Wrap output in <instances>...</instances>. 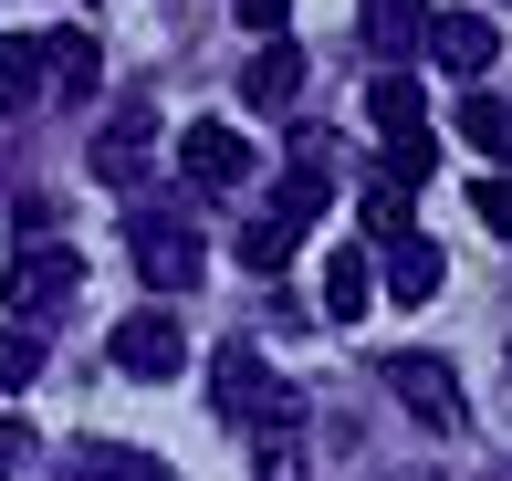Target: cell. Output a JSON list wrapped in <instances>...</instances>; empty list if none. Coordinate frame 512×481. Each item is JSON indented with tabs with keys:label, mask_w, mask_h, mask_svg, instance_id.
<instances>
[{
	"label": "cell",
	"mask_w": 512,
	"mask_h": 481,
	"mask_svg": "<svg viewBox=\"0 0 512 481\" xmlns=\"http://www.w3.org/2000/svg\"><path fill=\"white\" fill-rule=\"evenodd\" d=\"M74 283H84V262H74L63 241H11V251H0V325H32V314H53Z\"/></svg>",
	"instance_id": "6da1fadb"
},
{
	"label": "cell",
	"mask_w": 512,
	"mask_h": 481,
	"mask_svg": "<svg viewBox=\"0 0 512 481\" xmlns=\"http://www.w3.org/2000/svg\"><path fill=\"white\" fill-rule=\"evenodd\" d=\"M366 116H377V136H387V178H398V189L429 178V147H439V136H429V95H418V74H377V84H366Z\"/></svg>",
	"instance_id": "7a4b0ae2"
},
{
	"label": "cell",
	"mask_w": 512,
	"mask_h": 481,
	"mask_svg": "<svg viewBox=\"0 0 512 481\" xmlns=\"http://www.w3.org/2000/svg\"><path fill=\"white\" fill-rule=\"evenodd\" d=\"M209 398H220V419H241V429H293V387L262 366V346H220Z\"/></svg>",
	"instance_id": "3957f363"
},
{
	"label": "cell",
	"mask_w": 512,
	"mask_h": 481,
	"mask_svg": "<svg viewBox=\"0 0 512 481\" xmlns=\"http://www.w3.org/2000/svg\"><path fill=\"white\" fill-rule=\"evenodd\" d=\"M126 251H136V272H147L157 293H189L199 272H209V251H199V231L178 210H136L126 220Z\"/></svg>",
	"instance_id": "277c9868"
},
{
	"label": "cell",
	"mask_w": 512,
	"mask_h": 481,
	"mask_svg": "<svg viewBox=\"0 0 512 481\" xmlns=\"http://www.w3.org/2000/svg\"><path fill=\"white\" fill-rule=\"evenodd\" d=\"M387 387L408 398V419H418V429H460V377H450V356L398 346V356H387Z\"/></svg>",
	"instance_id": "5b68a950"
},
{
	"label": "cell",
	"mask_w": 512,
	"mask_h": 481,
	"mask_svg": "<svg viewBox=\"0 0 512 481\" xmlns=\"http://www.w3.org/2000/svg\"><path fill=\"white\" fill-rule=\"evenodd\" d=\"M147 168H157V105H115L105 136H95V178L105 189H136Z\"/></svg>",
	"instance_id": "8992f818"
},
{
	"label": "cell",
	"mask_w": 512,
	"mask_h": 481,
	"mask_svg": "<svg viewBox=\"0 0 512 481\" xmlns=\"http://www.w3.org/2000/svg\"><path fill=\"white\" fill-rule=\"evenodd\" d=\"M115 366H126V377H178V366H189V325H168V314H126V325H115Z\"/></svg>",
	"instance_id": "52a82bcc"
},
{
	"label": "cell",
	"mask_w": 512,
	"mask_h": 481,
	"mask_svg": "<svg viewBox=\"0 0 512 481\" xmlns=\"http://www.w3.org/2000/svg\"><path fill=\"white\" fill-rule=\"evenodd\" d=\"M178 168H189L199 189H241V178H251V147H241V126L199 116V126H178Z\"/></svg>",
	"instance_id": "ba28073f"
},
{
	"label": "cell",
	"mask_w": 512,
	"mask_h": 481,
	"mask_svg": "<svg viewBox=\"0 0 512 481\" xmlns=\"http://www.w3.org/2000/svg\"><path fill=\"white\" fill-rule=\"evenodd\" d=\"M293 95H304V53H293V42L272 32L262 53L241 63V105H251V116H293Z\"/></svg>",
	"instance_id": "9c48e42d"
},
{
	"label": "cell",
	"mask_w": 512,
	"mask_h": 481,
	"mask_svg": "<svg viewBox=\"0 0 512 481\" xmlns=\"http://www.w3.org/2000/svg\"><path fill=\"white\" fill-rule=\"evenodd\" d=\"M502 32L481 11H429V63H450V74H492Z\"/></svg>",
	"instance_id": "30bf717a"
},
{
	"label": "cell",
	"mask_w": 512,
	"mask_h": 481,
	"mask_svg": "<svg viewBox=\"0 0 512 481\" xmlns=\"http://www.w3.org/2000/svg\"><path fill=\"white\" fill-rule=\"evenodd\" d=\"M42 95H53V53H42L32 32H0V105H11V116H32Z\"/></svg>",
	"instance_id": "8fae6325"
},
{
	"label": "cell",
	"mask_w": 512,
	"mask_h": 481,
	"mask_svg": "<svg viewBox=\"0 0 512 481\" xmlns=\"http://www.w3.org/2000/svg\"><path fill=\"white\" fill-rule=\"evenodd\" d=\"M53 481H178L168 461H147V450H115V440H84V450H63Z\"/></svg>",
	"instance_id": "7c38bea8"
},
{
	"label": "cell",
	"mask_w": 512,
	"mask_h": 481,
	"mask_svg": "<svg viewBox=\"0 0 512 481\" xmlns=\"http://www.w3.org/2000/svg\"><path fill=\"white\" fill-rule=\"evenodd\" d=\"M272 210H283V220H324V210H335V168H324V147H293V157H283Z\"/></svg>",
	"instance_id": "4fadbf2b"
},
{
	"label": "cell",
	"mask_w": 512,
	"mask_h": 481,
	"mask_svg": "<svg viewBox=\"0 0 512 481\" xmlns=\"http://www.w3.org/2000/svg\"><path fill=\"white\" fill-rule=\"evenodd\" d=\"M356 32L377 42V53H418V42H429V0H366Z\"/></svg>",
	"instance_id": "5bb4252c"
},
{
	"label": "cell",
	"mask_w": 512,
	"mask_h": 481,
	"mask_svg": "<svg viewBox=\"0 0 512 481\" xmlns=\"http://www.w3.org/2000/svg\"><path fill=\"white\" fill-rule=\"evenodd\" d=\"M293 241H304V220H283V210H262V220H251V231L230 241V251H241V272H251V283H272V272L293 262Z\"/></svg>",
	"instance_id": "9a60e30c"
},
{
	"label": "cell",
	"mask_w": 512,
	"mask_h": 481,
	"mask_svg": "<svg viewBox=\"0 0 512 481\" xmlns=\"http://www.w3.org/2000/svg\"><path fill=\"white\" fill-rule=\"evenodd\" d=\"M366 293H377V262H366V251H335V262H324V314H335V325H356Z\"/></svg>",
	"instance_id": "2e32d148"
},
{
	"label": "cell",
	"mask_w": 512,
	"mask_h": 481,
	"mask_svg": "<svg viewBox=\"0 0 512 481\" xmlns=\"http://www.w3.org/2000/svg\"><path fill=\"white\" fill-rule=\"evenodd\" d=\"M387 293H398V304H429V293H439V251L429 241H387Z\"/></svg>",
	"instance_id": "e0dca14e"
},
{
	"label": "cell",
	"mask_w": 512,
	"mask_h": 481,
	"mask_svg": "<svg viewBox=\"0 0 512 481\" xmlns=\"http://www.w3.org/2000/svg\"><path fill=\"white\" fill-rule=\"evenodd\" d=\"M42 53H53V95H95V32H42Z\"/></svg>",
	"instance_id": "ac0fdd59"
},
{
	"label": "cell",
	"mask_w": 512,
	"mask_h": 481,
	"mask_svg": "<svg viewBox=\"0 0 512 481\" xmlns=\"http://www.w3.org/2000/svg\"><path fill=\"white\" fill-rule=\"evenodd\" d=\"M460 147L512 157V105H502V95H460Z\"/></svg>",
	"instance_id": "d6986e66"
},
{
	"label": "cell",
	"mask_w": 512,
	"mask_h": 481,
	"mask_svg": "<svg viewBox=\"0 0 512 481\" xmlns=\"http://www.w3.org/2000/svg\"><path fill=\"white\" fill-rule=\"evenodd\" d=\"M42 377V335L32 325H0V387H32Z\"/></svg>",
	"instance_id": "ffe728a7"
},
{
	"label": "cell",
	"mask_w": 512,
	"mask_h": 481,
	"mask_svg": "<svg viewBox=\"0 0 512 481\" xmlns=\"http://www.w3.org/2000/svg\"><path fill=\"white\" fill-rule=\"evenodd\" d=\"M366 231H377V251L418 231V220H408V199H398V178H387V189H366Z\"/></svg>",
	"instance_id": "44dd1931"
},
{
	"label": "cell",
	"mask_w": 512,
	"mask_h": 481,
	"mask_svg": "<svg viewBox=\"0 0 512 481\" xmlns=\"http://www.w3.org/2000/svg\"><path fill=\"white\" fill-rule=\"evenodd\" d=\"M230 11H241V32H262V42H272V32L293 21V0H230Z\"/></svg>",
	"instance_id": "7402d4cb"
},
{
	"label": "cell",
	"mask_w": 512,
	"mask_h": 481,
	"mask_svg": "<svg viewBox=\"0 0 512 481\" xmlns=\"http://www.w3.org/2000/svg\"><path fill=\"white\" fill-rule=\"evenodd\" d=\"M471 210L492 220V231H512V178H481V189H471Z\"/></svg>",
	"instance_id": "603a6c76"
},
{
	"label": "cell",
	"mask_w": 512,
	"mask_h": 481,
	"mask_svg": "<svg viewBox=\"0 0 512 481\" xmlns=\"http://www.w3.org/2000/svg\"><path fill=\"white\" fill-rule=\"evenodd\" d=\"M21 450H32V429H21V419H0V481H11V461H21Z\"/></svg>",
	"instance_id": "cb8c5ba5"
},
{
	"label": "cell",
	"mask_w": 512,
	"mask_h": 481,
	"mask_svg": "<svg viewBox=\"0 0 512 481\" xmlns=\"http://www.w3.org/2000/svg\"><path fill=\"white\" fill-rule=\"evenodd\" d=\"M502 366H512V356H502Z\"/></svg>",
	"instance_id": "d4e9b609"
}]
</instances>
